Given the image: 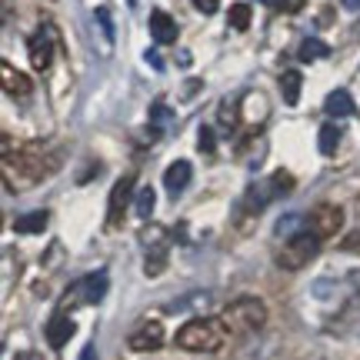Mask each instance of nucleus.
<instances>
[{"label": "nucleus", "instance_id": "c85d7f7f", "mask_svg": "<svg viewBox=\"0 0 360 360\" xmlns=\"http://www.w3.org/2000/svg\"><path fill=\"white\" fill-rule=\"evenodd\" d=\"M193 7H197L200 13H214L220 7V0H193Z\"/></svg>", "mask_w": 360, "mask_h": 360}, {"label": "nucleus", "instance_id": "a211bd4d", "mask_svg": "<svg viewBox=\"0 0 360 360\" xmlns=\"http://www.w3.org/2000/svg\"><path fill=\"white\" fill-rule=\"evenodd\" d=\"M154 207H157L154 187H141V191H137V197H134V214H137L141 220H150V217H154Z\"/></svg>", "mask_w": 360, "mask_h": 360}, {"label": "nucleus", "instance_id": "5701e85b", "mask_svg": "<svg viewBox=\"0 0 360 360\" xmlns=\"http://www.w3.org/2000/svg\"><path fill=\"white\" fill-rule=\"evenodd\" d=\"M207 304H210V294H207V290H200V294H191V297H184V300H174V304H167V314H180L184 307L204 310Z\"/></svg>", "mask_w": 360, "mask_h": 360}, {"label": "nucleus", "instance_id": "b1692460", "mask_svg": "<svg viewBox=\"0 0 360 360\" xmlns=\"http://www.w3.org/2000/svg\"><path fill=\"white\" fill-rule=\"evenodd\" d=\"M227 20H231L233 30H247V27H250V7H247V4H233Z\"/></svg>", "mask_w": 360, "mask_h": 360}, {"label": "nucleus", "instance_id": "2f4dec72", "mask_svg": "<svg viewBox=\"0 0 360 360\" xmlns=\"http://www.w3.org/2000/svg\"><path fill=\"white\" fill-rule=\"evenodd\" d=\"M340 247H344V250H354V247H360V231H357V233H350V237H347V240H344Z\"/></svg>", "mask_w": 360, "mask_h": 360}, {"label": "nucleus", "instance_id": "cd10ccee", "mask_svg": "<svg viewBox=\"0 0 360 360\" xmlns=\"http://www.w3.org/2000/svg\"><path fill=\"white\" fill-rule=\"evenodd\" d=\"M214 147H217V141H214V130L200 127V154H214Z\"/></svg>", "mask_w": 360, "mask_h": 360}, {"label": "nucleus", "instance_id": "c9c22d12", "mask_svg": "<svg viewBox=\"0 0 360 360\" xmlns=\"http://www.w3.org/2000/svg\"><path fill=\"white\" fill-rule=\"evenodd\" d=\"M130 4H137V0H130Z\"/></svg>", "mask_w": 360, "mask_h": 360}, {"label": "nucleus", "instance_id": "f3484780", "mask_svg": "<svg viewBox=\"0 0 360 360\" xmlns=\"http://www.w3.org/2000/svg\"><path fill=\"white\" fill-rule=\"evenodd\" d=\"M47 210H34V214H24V217L13 220V231L17 233H44V227H47Z\"/></svg>", "mask_w": 360, "mask_h": 360}, {"label": "nucleus", "instance_id": "4468645a", "mask_svg": "<svg viewBox=\"0 0 360 360\" xmlns=\"http://www.w3.org/2000/svg\"><path fill=\"white\" fill-rule=\"evenodd\" d=\"M0 80H4V90H7L11 97H27V94H30V87H34V84H30V77H24L20 70H13L7 60L0 64Z\"/></svg>", "mask_w": 360, "mask_h": 360}, {"label": "nucleus", "instance_id": "f257e3e1", "mask_svg": "<svg viewBox=\"0 0 360 360\" xmlns=\"http://www.w3.org/2000/svg\"><path fill=\"white\" fill-rule=\"evenodd\" d=\"M224 337H227L224 321H207V317H197V321H187L177 330V347L191 350V354H214V350L224 347Z\"/></svg>", "mask_w": 360, "mask_h": 360}, {"label": "nucleus", "instance_id": "bb28decb", "mask_svg": "<svg viewBox=\"0 0 360 360\" xmlns=\"http://www.w3.org/2000/svg\"><path fill=\"white\" fill-rule=\"evenodd\" d=\"M220 124L227 130H233V124H237V103H231V101L220 103Z\"/></svg>", "mask_w": 360, "mask_h": 360}, {"label": "nucleus", "instance_id": "a878e982", "mask_svg": "<svg viewBox=\"0 0 360 360\" xmlns=\"http://www.w3.org/2000/svg\"><path fill=\"white\" fill-rule=\"evenodd\" d=\"M94 17H97V24H101V30H103V40H107V47H110V44H114V20H110V11H107V7H97Z\"/></svg>", "mask_w": 360, "mask_h": 360}, {"label": "nucleus", "instance_id": "393cba45", "mask_svg": "<svg viewBox=\"0 0 360 360\" xmlns=\"http://www.w3.org/2000/svg\"><path fill=\"white\" fill-rule=\"evenodd\" d=\"M170 120H174V110H170L164 101H157L154 107H150V124H154V127H167Z\"/></svg>", "mask_w": 360, "mask_h": 360}, {"label": "nucleus", "instance_id": "f704fd0d", "mask_svg": "<svg viewBox=\"0 0 360 360\" xmlns=\"http://www.w3.org/2000/svg\"><path fill=\"white\" fill-rule=\"evenodd\" d=\"M260 4H267V7H277V11L283 7V0H260Z\"/></svg>", "mask_w": 360, "mask_h": 360}, {"label": "nucleus", "instance_id": "473e14b6", "mask_svg": "<svg viewBox=\"0 0 360 360\" xmlns=\"http://www.w3.org/2000/svg\"><path fill=\"white\" fill-rule=\"evenodd\" d=\"M80 360H97V347H94V344H87V347L80 350Z\"/></svg>", "mask_w": 360, "mask_h": 360}, {"label": "nucleus", "instance_id": "1a4fd4ad", "mask_svg": "<svg viewBox=\"0 0 360 360\" xmlns=\"http://www.w3.org/2000/svg\"><path fill=\"white\" fill-rule=\"evenodd\" d=\"M127 347L134 354H150V350H160L164 347V323L160 321H143L134 334H130Z\"/></svg>", "mask_w": 360, "mask_h": 360}, {"label": "nucleus", "instance_id": "72a5a7b5", "mask_svg": "<svg viewBox=\"0 0 360 360\" xmlns=\"http://www.w3.org/2000/svg\"><path fill=\"white\" fill-rule=\"evenodd\" d=\"M344 7L347 11H360V0H344Z\"/></svg>", "mask_w": 360, "mask_h": 360}, {"label": "nucleus", "instance_id": "9d476101", "mask_svg": "<svg viewBox=\"0 0 360 360\" xmlns=\"http://www.w3.org/2000/svg\"><path fill=\"white\" fill-rule=\"evenodd\" d=\"M53 40H57V34H53L51 27H40L37 34L30 37V44H27V51H30V67L34 70H47L53 60Z\"/></svg>", "mask_w": 360, "mask_h": 360}, {"label": "nucleus", "instance_id": "423d86ee", "mask_svg": "<svg viewBox=\"0 0 360 360\" xmlns=\"http://www.w3.org/2000/svg\"><path fill=\"white\" fill-rule=\"evenodd\" d=\"M17 167L24 170L30 180H40V177H47V174H53V170L60 167V154H51L47 147L30 143V147H24V150H20V157H17Z\"/></svg>", "mask_w": 360, "mask_h": 360}, {"label": "nucleus", "instance_id": "20e7f679", "mask_svg": "<svg viewBox=\"0 0 360 360\" xmlns=\"http://www.w3.org/2000/svg\"><path fill=\"white\" fill-rule=\"evenodd\" d=\"M317 250H321V237H314L310 231H304L283 244V250L277 254V264H281L283 270H300L317 257Z\"/></svg>", "mask_w": 360, "mask_h": 360}, {"label": "nucleus", "instance_id": "c756f323", "mask_svg": "<svg viewBox=\"0 0 360 360\" xmlns=\"http://www.w3.org/2000/svg\"><path fill=\"white\" fill-rule=\"evenodd\" d=\"M143 60L154 67V70H164V57H160L157 51H147V53H143Z\"/></svg>", "mask_w": 360, "mask_h": 360}, {"label": "nucleus", "instance_id": "6ab92c4d", "mask_svg": "<svg viewBox=\"0 0 360 360\" xmlns=\"http://www.w3.org/2000/svg\"><path fill=\"white\" fill-rule=\"evenodd\" d=\"M304 231H307V217H304V214H283V217L277 220V233L287 237V240L297 237V233H304Z\"/></svg>", "mask_w": 360, "mask_h": 360}, {"label": "nucleus", "instance_id": "7ed1b4c3", "mask_svg": "<svg viewBox=\"0 0 360 360\" xmlns=\"http://www.w3.org/2000/svg\"><path fill=\"white\" fill-rule=\"evenodd\" d=\"M290 191H294V177H290L287 170H277V174L264 177L260 184H250L244 204H247V210H250V214H260L270 200H277V197H283V193H290Z\"/></svg>", "mask_w": 360, "mask_h": 360}, {"label": "nucleus", "instance_id": "aec40b11", "mask_svg": "<svg viewBox=\"0 0 360 360\" xmlns=\"http://www.w3.org/2000/svg\"><path fill=\"white\" fill-rule=\"evenodd\" d=\"M327 53H330V47H327L321 37H307L304 44H300L297 57H300L304 64H310V60H321V57H327Z\"/></svg>", "mask_w": 360, "mask_h": 360}, {"label": "nucleus", "instance_id": "0eeeda50", "mask_svg": "<svg viewBox=\"0 0 360 360\" xmlns=\"http://www.w3.org/2000/svg\"><path fill=\"white\" fill-rule=\"evenodd\" d=\"M134 187H137V180L130 177H120L114 184V191H110V207H107V220H103V227L114 233L120 224H124V214H127V204H134L130 197H134Z\"/></svg>", "mask_w": 360, "mask_h": 360}, {"label": "nucleus", "instance_id": "f8f14e48", "mask_svg": "<svg viewBox=\"0 0 360 360\" xmlns=\"http://www.w3.org/2000/svg\"><path fill=\"white\" fill-rule=\"evenodd\" d=\"M191 174L193 167L187 164V160H174L167 167V174H164V187H167L170 197H177V193L187 191V184H191Z\"/></svg>", "mask_w": 360, "mask_h": 360}, {"label": "nucleus", "instance_id": "412c9836", "mask_svg": "<svg viewBox=\"0 0 360 360\" xmlns=\"http://www.w3.org/2000/svg\"><path fill=\"white\" fill-rule=\"evenodd\" d=\"M337 143H340V127L337 124H323L321 137H317V147H321L323 157H334L337 154Z\"/></svg>", "mask_w": 360, "mask_h": 360}, {"label": "nucleus", "instance_id": "dca6fc26", "mask_svg": "<svg viewBox=\"0 0 360 360\" xmlns=\"http://www.w3.org/2000/svg\"><path fill=\"white\" fill-rule=\"evenodd\" d=\"M300 87H304L300 70H283L281 74V94H283V103H287V107H294V103L300 101Z\"/></svg>", "mask_w": 360, "mask_h": 360}, {"label": "nucleus", "instance_id": "ddd939ff", "mask_svg": "<svg viewBox=\"0 0 360 360\" xmlns=\"http://www.w3.org/2000/svg\"><path fill=\"white\" fill-rule=\"evenodd\" d=\"M150 37H154V44H174L177 40V24H174L170 13L164 11L150 13Z\"/></svg>", "mask_w": 360, "mask_h": 360}, {"label": "nucleus", "instance_id": "39448f33", "mask_svg": "<svg viewBox=\"0 0 360 360\" xmlns=\"http://www.w3.org/2000/svg\"><path fill=\"white\" fill-rule=\"evenodd\" d=\"M107 270H97V274H87L84 281L74 283V290H67V297L60 300V310L67 307H77V304H101L103 294H107Z\"/></svg>", "mask_w": 360, "mask_h": 360}, {"label": "nucleus", "instance_id": "f03ea898", "mask_svg": "<svg viewBox=\"0 0 360 360\" xmlns=\"http://www.w3.org/2000/svg\"><path fill=\"white\" fill-rule=\"evenodd\" d=\"M220 321H224V327L231 334H254V330H260L267 323V307L257 297H237L233 304L224 307Z\"/></svg>", "mask_w": 360, "mask_h": 360}, {"label": "nucleus", "instance_id": "4be33fe9", "mask_svg": "<svg viewBox=\"0 0 360 360\" xmlns=\"http://www.w3.org/2000/svg\"><path fill=\"white\" fill-rule=\"evenodd\" d=\"M164 267H167V250H164V247H154V250L147 254V260H143V274H147V277H157V274H164Z\"/></svg>", "mask_w": 360, "mask_h": 360}, {"label": "nucleus", "instance_id": "6e6552de", "mask_svg": "<svg viewBox=\"0 0 360 360\" xmlns=\"http://www.w3.org/2000/svg\"><path fill=\"white\" fill-rule=\"evenodd\" d=\"M340 224H344V210H340V207L337 204H317L307 217V231L323 240V237H334V233L340 231Z\"/></svg>", "mask_w": 360, "mask_h": 360}, {"label": "nucleus", "instance_id": "2eb2a0df", "mask_svg": "<svg viewBox=\"0 0 360 360\" xmlns=\"http://www.w3.org/2000/svg\"><path fill=\"white\" fill-rule=\"evenodd\" d=\"M323 110L330 117H350V114H357V107H354V101H350V94L347 90H330L327 94V101H323Z\"/></svg>", "mask_w": 360, "mask_h": 360}, {"label": "nucleus", "instance_id": "9b49d317", "mask_svg": "<svg viewBox=\"0 0 360 360\" xmlns=\"http://www.w3.org/2000/svg\"><path fill=\"white\" fill-rule=\"evenodd\" d=\"M74 330H77V323L70 321V314H53L51 323H47V344L53 350H60L74 337Z\"/></svg>", "mask_w": 360, "mask_h": 360}, {"label": "nucleus", "instance_id": "7c9ffc66", "mask_svg": "<svg viewBox=\"0 0 360 360\" xmlns=\"http://www.w3.org/2000/svg\"><path fill=\"white\" fill-rule=\"evenodd\" d=\"M304 4H307V0H283V7H281V11L297 13V11H304Z\"/></svg>", "mask_w": 360, "mask_h": 360}]
</instances>
